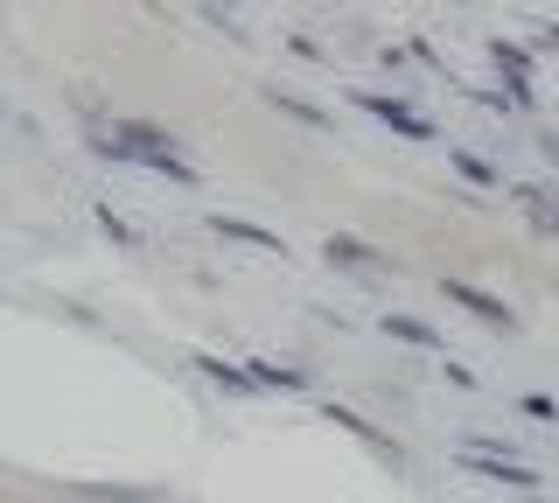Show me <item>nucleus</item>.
Instances as JSON below:
<instances>
[{
    "label": "nucleus",
    "instance_id": "1",
    "mask_svg": "<svg viewBox=\"0 0 559 503\" xmlns=\"http://www.w3.org/2000/svg\"><path fill=\"white\" fill-rule=\"evenodd\" d=\"M92 147L112 154V161H127V168L168 176V182H182V189H203V168L182 161V147H175L168 127H147V119H112V127H92Z\"/></svg>",
    "mask_w": 559,
    "mask_h": 503
},
{
    "label": "nucleus",
    "instance_id": "2",
    "mask_svg": "<svg viewBox=\"0 0 559 503\" xmlns=\"http://www.w3.org/2000/svg\"><path fill=\"white\" fill-rule=\"evenodd\" d=\"M349 106L357 112H371V119H384L392 133H406V141H441V127H433L427 112H413L406 98H384V92H349Z\"/></svg>",
    "mask_w": 559,
    "mask_h": 503
},
{
    "label": "nucleus",
    "instance_id": "3",
    "mask_svg": "<svg viewBox=\"0 0 559 503\" xmlns=\"http://www.w3.org/2000/svg\"><path fill=\"white\" fill-rule=\"evenodd\" d=\"M322 420H329V427H343V433H349V441H357V447H371L378 462L406 468V447H399V441H392V433H384V427H371V420H364L357 406H343V398H329V406H322Z\"/></svg>",
    "mask_w": 559,
    "mask_h": 503
},
{
    "label": "nucleus",
    "instance_id": "4",
    "mask_svg": "<svg viewBox=\"0 0 559 503\" xmlns=\"http://www.w3.org/2000/svg\"><path fill=\"white\" fill-rule=\"evenodd\" d=\"M462 468L468 476H483V482H503V490H538V468H524V462H511V455H483V447H462Z\"/></svg>",
    "mask_w": 559,
    "mask_h": 503
},
{
    "label": "nucleus",
    "instance_id": "5",
    "mask_svg": "<svg viewBox=\"0 0 559 503\" xmlns=\"http://www.w3.org/2000/svg\"><path fill=\"white\" fill-rule=\"evenodd\" d=\"M441 294H448L454 308H468V315H476L483 328H518L511 301H497V294H489V287H468V280H441Z\"/></svg>",
    "mask_w": 559,
    "mask_h": 503
},
{
    "label": "nucleus",
    "instance_id": "6",
    "mask_svg": "<svg viewBox=\"0 0 559 503\" xmlns=\"http://www.w3.org/2000/svg\"><path fill=\"white\" fill-rule=\"evenodd\" d=\"M322 259H329V266H349V273L392 266V252H378L371 238H357V231H329V238H322Z\"/></svg>",
    "mask_w": 559,
    "mask_h": 503
},
{
    "label": "nucleus",
    "instance_id": "7",
    "mask_svg": "<svg viewBox=\"0 0 559 503\" xmlns=\"http://www.w3.org/2000/svg\"><path fill=\"white\" fill-rule=\"evenodd\" d=\"M210 231L217 238H231V245H252V252H266V259H287V238H273L266 224H252V217H210Z\"/></svg>",
    "mask_w": 559,
    "mask_h": 503
},
{
    "label": "nucleus",
    "instance_id": "8",
    "mask_svg": "<svg viewBox=\"0 0 559 503\" xmlns=\"http://www.w3.org/2000/svg\"><path fill=\"white\" fill-rule=\"evenodd\" d=\"M384 336H399V343H413V350H427V357H448V343H441V328H427V322H413V315H384Z\"/></svg>",
    "mask_w": 559,
    "mask_h": 503
},
{
    "label": "nucleus",
    "instance_id": "9",
    "mask_svg": "<svg viewBox=\"0 0 559 503\" xmlns=\"http://www.w3.org/2000/svg\"><path fill=\"white\" fill-rule=\"evenodd\" d=\"M252 385H259V392H273V385H280V392H301V385H308V371H301V363H273V357H252Z\"/></svg>",
    "mask_w": 559,
    "mask_h": 503
},
{
    "label": "nucleus",
    "instance_id": "10",
    "mask_svg": "<svg viewBox=\"0 0 559 503\" xmlns=\"http://www.w3.org/2000/svg\"><path fill=\"white\" fill-rule=\"evenodd\" d=\"M448 161L462 168V176L476 182V189H489V196H497V189H503V176H497V168H489V161H476V154H468V147H448Z\"/></svg>",
    "mask_w": 559,
    "mask_h": 503
},
{
    "label": "nucleus",
    "instance_id": "11",
    "mask_svg": "<svg viewBox=\"0 0 559 503\" xmlns=\"http://www.w3.org/2000/svg\"><path fill=\"white\" fill-rule=\"evenodd\" d=\"M489 57H497V63H511L518 84H532V49H524V43H511V36H489Z\"/></svg>",
    "mask_w": 559,
    "mask_h": 503
},
{
    "label": "nucleus",
    "instance_id": "12",
    "mask_svg": "<svg viewBox=\"0 0 559 503\" xmlns=\"http://www.w3.org/2000/svg\"><path fill=\"white\" fill-rule=\"evenodd\" d=\"M266 106H280V112H294V119H301V127H314V133L329 127V112H322V106H308V98H294V92H266Z\"/></svg>",
    "mask_w": 559,
    "mask_h": 503
},
{
    "label": "nucleus",
    "instance_id": "13",
    "mask_svg": "<svg viewBox=\"0 0 559 503\" xmlns=\"http://www.w3.org/2000/svg\"><path fill=\"white\" fill-rule=\"evenodd\" d=\"M98 224H105V231L119 238V245H140V231H133V224H127V217L112 211V203H98Z\"/></svg>",
    "mask_w": 559,
    "mask_h": 503
},
{
    "label": "nucleus",
    "instance_id": "14",
    "mask_svg": "<svg viewBox=\"0 0 559 503\" xmlns=\"http://www.w3.org/2000/svg\"><path fill=\"white\" fill-rule=\"evenodd\" d=\"M518 406H524V420H538V427H552V420H559V406H552V398H538V392H532V398H518Z\"/></svg>",
    "mask_w": 559,
    "mask_h": 503
},
{
    "label": "nucleus",
    "instance_id": "15",
    "mask_svg": "<svg viewBox=\"0 0 559 503\" xmlns=\"http://www.w3.org/2000/svg\"><path fill=\"white\" fill-rule=\"evenodd\" d=\"M538 43H552V49H559V22H546V28H538Z\"/></svg>",
    "mask_w": 559,
    "mask_h": 503
},
{
    "label": "nucleus",
    "instance_id": "16",
    "mask_svg": "<svg viewBox=\"0 0 559 503\" xmlns=\"http://www.w3.org/2000/svg\"><path fill=\"white\" fill-rule=\"evenodd\" d=\"M538 147H546V161H552V168H559V133H552V141H538Z\"/></svg>",
    "mask_w": 559,
    "mask_h": 503
}]
</instances>
